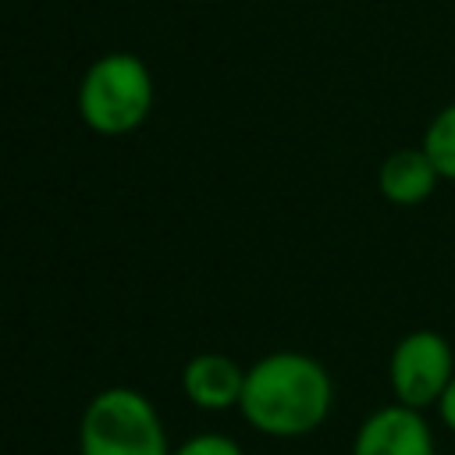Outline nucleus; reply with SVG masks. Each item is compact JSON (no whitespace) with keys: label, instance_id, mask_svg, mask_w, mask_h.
I'll use <instances>...</instances> for the list:
<instances>
[{"label":"nucleus","instance_id":"1","mask_svg":"<svg viewBox=\"0 0 455 455\" xmlns=\"http://www.w3.org/2000/svg\"><path fill=\"white\" fill-rule=\"evenodd\" d=\"M334 402L331 373L306 352H270L245 370L242 416L270 437L313 434Z\"/></svg>","mask_w":455,"mask_h":455},{"label":"nucleus","instance_id":"2","mask_svg":"<svg viewBox=\"0 0 455 455\" xmlns=\"http://www.w3.org/2000/svg\"><path fill=\"white\" fill-rule=\"evenodd\" d=\"M153 107V75L135 53H103L78 85V114L100 135L135 132Z\"/></svg>","mask_w":455,"mask_h":455},{"label":"nucleus","instance_id":"3","mask_svg":"<svg viewBox=\"0 0 455 455\" xmlns=\"http://www.w3.org/2000/svg\"><path fill=\"white\" fill-rule=\"evenodd\" d=\"M82 455H171L156 409L132 387L100 391L82 416Z\"/></svg>","mask_w":455,"mask_h":455},{"label":"nucleus","instance_id":"4","mask_svg":"<svg viewBox=\"0 0 455 455\" xmlns=\"http://www.w3.org/2000/svg\"><path fill=\"white\" fill-rule=\"evenodd\" d=\"M455 377V348L434 327L405 331L387 355V384L395 402L409 409H434Z\"/></svg>","mask_w":455,"mask_h":455},{"label":"nucleus","instance_id":"5","mask_svg":"<svg viewBox=\"0 0 455 455\" xmlns=\"http://www.w3.org/2000/svg\"><path fill=\"white\" fill-rule=\"evenodd\" d=\"M352 455H437V437L419 409L387 402L359 423Z\"/></svg>","mask_w":455,"mask_h":455},{"label":"nucleus","instance_id":"6","mask_svg":"<svg viewBox=\"0 0 455 455\" xmlns=\"http://www.w3.org/2000/svg\"><path fill=\"white\" fill-rule=\"evenodd\" d=\"M437 185L441 174L423 153V146H402L387 153L377 167V188L391 206H423Z\"/></svg>","mask_w":455,"mask_h":455},{"label":"nucleus","instance_id":"7","mask_svg":"<svg viewBox=\"0 0 455 455\" xmlns=\"http://www.w3.org/2000/svg\"><path fill=\"white\" fill-rule=\"evenodd\" d=\"M181 387L199 409H228V405L242 402L245 370L228 355L206 352V355L188 359V366L181 373Z\"/></svg>","mask_w":455,"mask_h":455},{"label":"nucleus","instance_id":"8","mask_svg":"<svg viewBox=\"0 0 455 455\" xmlns=\"http://www.w3.org/2000/svg\"><path fill=\"white\" fill-rule=\"evenodd\" d=\"M423 153L437 167L441 181H455V103H444L423 128Z\"/></svg>","mask_w":455,"mask_h":455},{"label":"nucleus","instance_id":"9","mask_svg":"<svg viewBox=\"0 0 455 455\" xmlns=\"http://www.w3.org/2000/svg\"><path fill=\"white\" fill-rule=\"evenodd\" d=\"M171 455H242V448L224 434H199V437L185 441L178 451H171Z\"/></svg>","mask_w":455,"mask_h":455},{"label":"nucleus","instance_id":"10","mask_svg":"<svg viewBox=\"0 0 455 455\" xmlns=\"http://www.w3.org/2000/svg\"><path fill=\"white\" fill-rule=\"evenodd\" d=\"M437 419H441V427L448 430V434H455V377H451V384L444 387V395L437 398Z\"/></svg>","mask_w":455,"mask_h":455}]
</instances>
